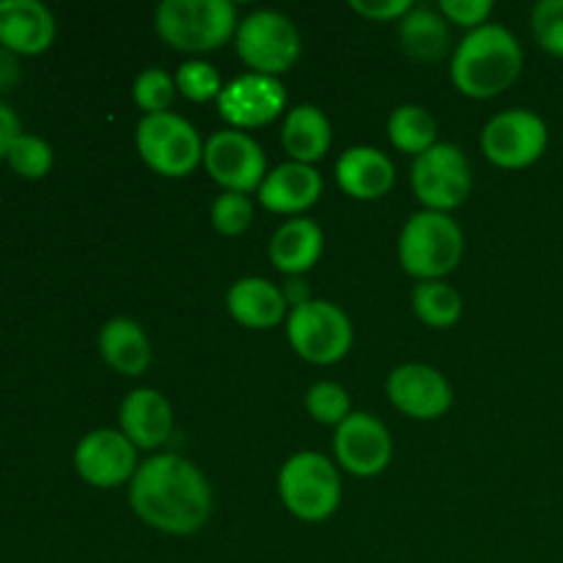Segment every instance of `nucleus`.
<instances>
[{
	"label": "nucleus",
	"mask_w": 563,
	"mask_h": 563,
	"mask_svg": "<svg viewBox=\"0 0 563 563\" xmlns=\"http://www.w3.org/2000/svg\"><path fill=\"white\" fill-rule=\"evenodd\" d=\"M5 159H9L11 170H14L16 176L36 181V179H44V176L53 170L55 154H53V146H49L44 137L31 135V132H22V135L11 143L9 157Z\"/></svg>",
	"instance_id": "nucleus-27"
},
{
	"label": "nucleus",
	"mask_w": 563,
	"mask_h": 563,
	"mask_svg": "<svg viewBox=\"0 0 563 563\" xmlns=\"http://www.w3.org/2000/svg\"><path fill=\"white\" fill-rule=\"evenodd\" d=\"M335 181L355 201H377L396 185L394 159L372 146H352L335 163Z\"/></svg>",
	"instance_id": "nucleus-18"
},
{
	"label": "nucleus",
	"mask_w": 563,
	"mask_h": 563,
	"mask_svg": "<svg viewBox=\"0 0 563 563\" xmlns=\"http://www.w3.org/2000/svg\"><path fill=\"white\" fill-rule=\"evenodd\" d=\"M533 36L544 53L563 58V0H542L531 14Z\"/></svg>",
	"instance_id": "nucleus-32"
},
{
	"label": "nucleus",
	"mask_w": 563,
	"mask_h": 563,
	"mask_svg": "<svg viewBox=\"0 0 563 563\" xmlns=\"http://www.w3.org/2000/svg\"><path fill=\"white\" fill-rule=\"evenodd\" d=\"M462 253L465 234L451 214L423 209L407 220L399 234V262L418 284L443 280L460 267Z\"/></svg>",
	"instance_id": "nucleus-4"
},
{
	"label": "nucleus",
	"mask_w": 563,
	"mask_h": 563,
	"mask_svg": "<svg viewBox=\"0 0 563 563\" xmlns=\"http://www.w3.org/2000/svg\"><path fill=\"white\" fill-rule=\"evenodd\" d=\"M22 135L20 115L9 108L5 102H0V159L9 157V148L16 137Z\"/></svg>",
	"instance_id": "nucleus-35"
},
{
	"label": "nucleus",
	"mask_w": 563,
	"mask_h": 563,
	"mask_svg": "<svg viewBox=\"0 0 563 563\" xmlns=\"http://www.w3.org/2000/svg\"><path fill=\"white\" fill-rule=\"evenodd\" d=\"M385 394L396 410L405 412L407 418H416V421L443 418L454 401L449 379L443 377V372L427 366V363H405V366L394 368L388 374V383H385Z\"/></svg>",
	"instance_id": "nucleus-15"
},
{
	"label": "nucleus",
	"mask_w": 563,
	"mask_h": 563,
	"mask_svg": "<svg viewBox=\"0 0 563 563\" xmlns=\"http://www.w3.org/2000/svg\"><path fill=\"white\" fill-rule=\"evenodd\" d=\"M132 97L146 115L170 113L176 97L174 75H168L165 69H143L132 82Z\"/></svg>",
	"instance_id": "nucleus-29"
},
{
	"label": "nucleus",
	"mask_w": 563,
	"mask_h": 563,
	"mask_svg": "<svg viewBox=\"0 0 563 563\" xmlns=\"http://www.w3.org/2000/svg\"><path fill=\"white\" fill-rule=\"evenodd\" d=\"M284 82L278 77L256 75V71L234 77L229 86H223V91L218 97L220 119L229 124V130L240 132L273 124L284 113Z\"/></svg>",
	"instance_id": "nucleus-12"
},
{
	"label": "nucleus",
	"mask_w": 563,
	"mask_h": 563,
	"mask_svg": "<svg viewBox=\"0 0 563 563\" xmlns=\"http://www.w3.org/2000/svg\"><path fill=\"white\" fill-rule=\"evenodd\" d=\"M55 16L42 0H0V44L16 55H38L53 47Z\"/></svg>",
	"instance_id": "nucleus-16"
},
{
	"label": "nucleus",
	"mask_w": 563,
	"mask_h": 563,
	"mask_svg": "<svg viewBox=\"0 0 563 563\" xmlns=\"http://www.w3.org/2000/svg\"><path fill=\"white\" fill-rule=\"evenodd\" d=\"M322 196V176L313 165H302L289 159L267 174L258 187V201L275 214H302Z\"/></svg>",
	"instance_id": "nucleus-19"
},
{
	"label": "nucleus",
	"mask_w": 563,
	"mask_h": 563,
	"mask_svg": "<svg viewBox=\"0 0 563 563\" xmlns=\"http://www.w3.org/2000/svg\"><path fill=\"white\" fill-rule=\"evenodd\" d=\"M236 55L256 75L278 77L297 64L302 38L295 22L275 9H258L242 16L236 27Z\"/></svg>",
	"instance_id": "nucleus-6"
},
{
	"label": "nucleus",
	"mask_w": 563,
	"mask_h": 563,
	"mask_svg": "<svg viewBox=\"0 0 563 563\" xmlns=\"http://www.w3.org/2000/svg\"><path fill=\"white\" fill-rule=\"evenodd\" d=\"M388 137L399 152L421 157L438 143V121L421 104H401L390 113Z\"/></svg>",
	"instance_id": "nucleus-25"
},
{
	"label": "nucleus",
	"mask_w": 563,
	"mask_h": 563,
	"mask_svg": "<svg viewBox=\"0 0 563 563\" xmlns=\"http://www.w3.org/2000/svg\"><path fill=\"white\" fill-rule=\"evenodd\" d=\"M280 143L295 163L313 165L333 146V126L317 104H297L286 113Z\"/></svg>",
	"instance_id": "nucleus-23"
},
{
	"label": "nucleus",
	"mask_w": 563,
	"mask_h": 563,
	"mask_svg": "<svg viewBox=\"0 0 563 563\" xmlns=\"http://www.w3.org/2000/svg\"><path fill=\"white\" fill-rule=\"evenodd\" d=\"M212 225L223 236H240L253 223V203L242 192H223L212 203Z\"/></svg>",
	"instance_id": "nucleus-31"
},
{
	"label": "nucleus",
	"mask_w": 563,
	"mask_h": 563,
	"mask_svg": "<svg viewBox=\"0 0 563 563\" xmlns=\"http://www.w3.org/2000/svg\"><path fill=\"white\" fill-rule=\"evenodd\" d=\"M278 493L286 509L302 522H322L341 504V476L319 451L289 456L278 473Z\"/></svg>",
	"instance_id": "nucleus-5"
},
{
	"label": "nucleus",
	"mask_w": 563,
	"mask_h": 563,
	"mask_svg": "<svg viewBox=\"0 0 563 563\" xmlns=\"http://www.w3.org/2000/svg\"><path fill=\"white\" fill-rule=\"evenodd\" d=\"M119 427L135 449L154 451L174 434V407L159 390L135 388L121 401Z\"/></svg>",
	"instance_id": "nucleus-17"
},
{
	"label": "nucleus",
	"mask_w": 563,
	"mask_h": 563,
	"mask_svg": "<svg viewBox=\"0 0 563 563\" xmlns=\"http://www.w3.org/2000/svg\"><path fill=\"white\" fill-rule=\"evenodd\" d=\"M324 231L308 218H291L269 240V262L289 278L306 275L322 258Z\"/></svg>",
	"instance_id": "nucleus-21"
},
{
	"label": "nucleus",
	"mask_w": 563,
	"mask_h": 563,
	"mask_svg": "<svg viewBox=\"0 0 563 563\" xmlns=\"http://www.w3.org/2000/svg\"><path fill=\"white\" fill-rule=\"evenodd\" d=\"M286 335L291 350L313 366H333L344 361L355 341V330L344 308L328 300H308L306 306L291 308L286 317Z\"/></svg>",
	"instance_id": "nucleus-8"
},
{
	"label": "nucleus",
	"mask_w": 563,
	"mask_h": 563,
	"mask_svg": "<svg viewBox=\"0 0 563 563\" xmlns=\"http://www.w3.org/2000/svg\"><path fill=\"white\" fill-rule=\"evenodd\" d=\"M306 410L317 423L339 429L341 423L352 416V401H350V394H346L344 385L322 379V383H317L308 388Z\"/></svg>",
	"instance_id": "nucleus-28"
},
{
	"label": "nucleus",
	"mask_w": 563,
	"mask_h": 563,
	"mask_svg": "<svg viewBox=\"0 0 563 563\" xmlns=\"http://www.w3.org/2000/svg\"><path fill=\"white\" fill-rule=\"evenodd\" d=\"M462 295L445 280H423L412 291V311L429 328H451L462 317Z\"/></svg>",
	"instance_id": "nucleus-26"
},
{
	"label": "nucleus",
	"mask_w": 563,
	"mask_h": 563,
	"mask_svg": "<svg viewBox=\"0 0 563 563\" xmlns=\"http://www.w3.org/2000/svg\"><path fill=\"white\" fill-rule=\"evenodd\" d=\"M20 82V55L0 44V93L11 91Z\"/></svg>",
	"instance_id": "nucleus-36"
},
{
	"label": "nucleus",
	"mask_w": 563,
	"mask_h": 563,
	"mask_svg": "<svg viewBox=\"0 0 563 563\" xmlns=\"http://www.w3.org/2000/svg\"><path fill=\"white\" fill-rule=\"evenodd\" d=\"M154 27L179 53H212L236 36V9L229 0H163Z\"/></svg>",
	"instance_id": "nucleus-3"
},
{
	"label": "nucleus",
	"mask_w": 563,
	"mask_h": 563,
	"mask_svg": "<svg viewBox=\"0 0 563 563\" xmlns=\"http://www.w3.org/2000/svg\"><path fill=\"white\" fill-rule=\"evenodd\" d=\"M284 297H286V302H289V308H300V306H306L308 300H313V297L308 295V284L302 280V275L286 280Z\"/></svg>",
	"instance_id": "nucleus-37"
},
{
	"label": "nucleus",
	"mask_w": 563,
	"mask_h": 563,
	"mask_svg": "<svg viewBox=\"0 0 563 563\" xmlns=\"http://www.w3.org/2000/svg\"><path fill=\"white\" fill-rule=\"evenodd\" d=\"M548 121L526 108H511L493 115L482 132V152L504 170H520L542 159L548 152Z\"/></svg>",
	"instance_id": "nucleus-10"
},
{
	"label": "nucleus",
	"mask_w": 563,
	"mask_h": 563,
	"mask_svg": "<svg viewBox=\"0 0 563 563\" xmlns=\"http://www.w3.org/2000/svg\"><path fill=\"white\" fill-rule=\"evenodd\" d=\"M99 355L121 377H141L152 366V341L135 319L115 317L99 330Z\"/></svg>",
	"instance_id": "nucleus-22"
},
{
	"label": "nucleus",
	"mask_w": 563,
	"mask_h": 563,
	"mask_svg": "<svg viewBox=\"0 0 563 563\" xmlns=\"http://www.w3.org/2000/svg\"><path fill=\"white\" fill-rule=\"evenodd\" d=\"M335 460L357 478L379 476L394 460V438L372 412H352L333 438Z\"/></svg>",
	"instance_id": "nucleus-14"
},
{
	"label": "nucleus",
	"mask_w": 563,
	"mask_h": 563,
	"mask_svg": "<svg viewBox=\"0 0 563 563\" xmlns=\"http://www.w3.org/2000/svg\"><path fill=\"white\" fill-rule=\"evenodd\" d=\"M176 91L187 97L190 102H212L223 91V80H220L218 69L209 60H185L174 75Z\"/></svg>",
	"instance_id": "nucleus-30"
},
{
	"label": "nucleus",
	"mask_w": 563,
	"mask_h": 563,
	"mask_svg": "<svg viewBox=\"0 0 563 563\" xmlns=\"http://www.w3.org/2000/svg\"><path fill=\"white\" fill-rule=\"evenodd\" d=\"M350 9L355 14L374 22H401L412 11L410 0H350Z\"/></svg>",
	"instance_id": "nucleus-34"
},
{
	"label": "nucleus",
	"mask_w": 563,
	"mask_h": 563,
	"mask_svg": "<svg viewBox=\"0 0 563 563\" xmlns=\"http://www.w3.org/2000/svg\"><path fill=\"white\" fill-rule=\"evenodd\" d=\"M203 168L225 192H258L267 179V157L256 137L240 130H220L203 143Z\"/></svg>",
	"instance_id": "nucleus-11"
},
{
	"label": "nucleus",
	"mask_w": 563,
	"mask_h": 563,
	"mask_svg": "<svg viewBox=\"0 0 563 563\" xmlns=\"http://www.w3.org/2000/svg\"><path fill=\"white\" fill-rule=\"evenodd\" d=\"M399 42L412 60L434 64L449 53V22L440 11L427 9V5H412L410 14L399 22Z\"/></svg>",
	"instance_id": "nucleus-24"
},
{
	"label": "nucleus",
	"mask_w": 563,
	"mask_h": 563,
	"mask_svg": "<svg viewBox=\"0 0 563 563\" xmlns=\"http://www.w3.org/2000/svg\"><path fill=\"white\" fill-rule=\"evenodd\" d=\"M137 449L121 429H93L77 443L75 471L97 489H115L130 484L137 473Z\"/></svg>",
	"instance_id": "nucleus-13"
},
{
	"label": "nucleus",
	"mask_w": 563,
	"mask_h": 563,
	"mask_svg": "<svg viewBox=\"0 0 563 563\" xmlns=\"http://www.w3.org/2000/svg\"><path fill=\"white\" fill-rule=\"evenodd\" d=\"M493 9V0H440L438 3V11L445 16V22L471 27V31L487 25Z\"/></svg>",
	"instance_id": "nucleus-33"
},
{
	"label": "nucleus",
	"mask_w": 563,
	"mask_h": 563,
	"mask_svg": "<svg viewBox=\"0 0 563 563\" xmlns=\"http://www.w3.org/2000/svg\"><path fill=\"white\" fill-rule=\"evenodd\" d=\"M410 185L423 209L449 214L460 209L473 190L471 159L454 143H434L429 152L416 157L410 168Z\"/></svg>",
	"instance_id": "nucleus-9"
},
{
	"label": "nucleus",
	"mask_w": 563,
	"mask_h": 563,
	"mask_svg": "<svg viewBox=\"0 0 563 563\" xmlns=\"http://www.w3.org/2000/svg\"><path fill=\"white\" fill-rule=\"evenodd\" d=\"M225 308L234 322L251 330H269L289 317L284 289L269 284L267 278H256V275H247V278L231 284L229 295H225Z\"/></svg>",
	"instance_id": "nucleus-20"
},
{
	"label": "nucleus",
	"mask_w": 563,
	"mask_h": 563,
	"mask_svg": "<svg viewBox=\"0 0 563 563\" xmlns=\"http://www.w3.org/2000/svg\"><path fill=\"white\" fill-rule=\"evenodd\" d=\"M130 506L154 531L190 537L212 515V487L181 454H154L132 476Z\"/></svg>",
	"instance_id": "nucleus-1"
},
{
	"label": "nucleus",
	"mask_w": 563,
	"mask_h": 563,
	"mask_svg": "<svg viewBox=\"0 0 563 563\" xmlns=\"http://www.w3.org/2000/svg\"><path fill=\"white\" fill-rule=\"evenodd\" d=\"M143 163L159 176L185 179L203 163V141L196 126L176 113L143 115L135 130Z\"/></svg>",
	"instance_id": "nucleus-7"
},
{
	"label": "nucleus",
	"mask_w": 563,
	"mask_h": 563,
	"mask_svg": "<svg viewBox=\"0 0 563 563\" xmlns=\"http://www.w3.org/2000/svg\"><path fill=\"white\" fill-rule=\"evenodd\" d=\"M526 55L522 44L509 27L487 25L467 33L451 58V82L471 99H493L515 86Z\"/></svg>",
	"instance_id": "nucleus-2"
}]
</instances>
